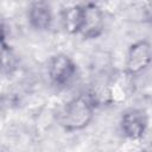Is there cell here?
Segmentation results:
<instances>
[{
    "label": "cell",
    "mask_w": 152,
    "mask_h": 152,
    "mask_svg": "<svg viewBox=\"0 0 152 152\" xmlns=\"http://www.w3.org/2000/svg\"><path fill=\"white\" fill-rule=\"evenodd\" d=\"M96 100L88 93L78 94L69 100L62 108L58 122L61 127L69 133L78 132L90 125L95 115Z\"/></svg>",
    "instance_id": "cell-1"
},
{
    "label": "cell",
    "mask_w": 152,
    "mask_h": 152,
    "mask_svg": "<svg viewBox=\"0 0 152 152\" xmlns=\"http://www.w3.org/2000/svg\"><path fill=\"white\" fill-rule=\"evenodd\" d=\"M63 30L69 34H80L83 21V5L72 4L62 7L59 12Z\"/></svg>",
    "instance_id": "cell-7"
},
{
    "label": "cell",
    "mask_w": 152,
    "mask_h": 152,
    "mask_svg": "<svg viewBox=\"0 0 152 152\" xmlns=\"http://www.w3.org/2000/svg\"><path fill=\"white\" fill-rule=\"evenodd\" d=\"M119 125L125 138L140 140L148 128V114L142 108H127L121 113Z\"/></svg>",
    "instance_id": "cell-4"
},
{
    "label": "cell",
    "mask_w": 152,
    "mask_h": 152,
    "mask_svg": "<svg viewBox=\"0 0 152 152\" xmlns=\"http://www.w3.org/2000/svg\"><path fill=\"white\" fill-rule=\"evenodd\" d=\"M83 5V21L80 36L83 39H97L104 32V14L101 7L95 2Z\"/></svg>",
    "instance_id": "cell-5"
},
{
    "label": "cell",
    "mask_w": 152,
    "mask_h": 152,
    "mask_svg": "<svg viewBox=\"0 0 152 152\" xmlns=\"http://www.w3.org/2000/svg\"><path fill=\"white\" fill-rule=\"evenodd\" d=\"M77 74L76 62L66 53L59 52L50 57L48 62V76L57 88L68 87Z\"/></svg>",
    "instance_id": "cell-2"
},
{
    "label": "cell",
    "mask_w": 152,
    "mask_h": 152,
    "mask_svg": "<svg viewBox=\"0 0 152 152\" xmlns=\"http://www.w3.org/2000/svg\"><path fill=\"white\" fill-rule=\"evenodd\" d=\"M152 63V44L147 39L132 43L126 53L125 75L135 77L142 74Z\"/></svg>",
    "instance_id": "cell-3"
},
{
    "label": "cell",
    "mask_w": 152,
    "mask_h": 152,
    "mask_svg": "<svg viewBox=\"0 0 152 152\" xmlns=\"http://www.w3.org/2000/svg\"><path fill=\"white\" fill-rule=\"evenodd\" d=\"M142 15L147 23L152 24V1H146L142 5Z\"/></svg>",
    "instance_id": "cell-8"
},
{
    "label": "cell",
    "mask_w": 152,
    "mask_h": 152,
    "mask_svg": "<svg viewBox=\"0 0 152 152\" xmlns=\"http://www.w3.org/2000/svg\"><path fill=\"white\" fill-rule=\"evenodd\" d=\"M27 21L34 31H49L53 23V13L50 4L45 1L31 2L27 7Z\"/></svg>",
    "instance_id": "cell-6"
}]
</instances>
